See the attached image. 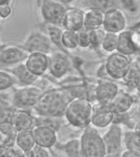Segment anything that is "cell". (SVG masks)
I'll list each match as a JSON object with an SVG mask.
<instances>
[{
	"mask_svg": "<svg viewBox=\"0 0 140 157\" xmlns=\"http://www.w3.org/2000/svg\"><path fill=\"white\" fill-rule=\"evenodd\" d=\"M134 88L138 91V92H139L140 93V77L138 78V80L136 81V83H135Z\"/></svg>",
	"mask_w": 140,
	"mask_h": 157,
	"instance_id": "cell-42",
	"label": "cell"
},
{
	"mask_svg": "<svg viewBox=\"0 0 140 157\" xmlns=\"http://www.w3.org/2000/svg\"><path fill=\"white\" fill-rule=\"evenodd\" d=\"M63 30L64 29H62V27L60 25L46 24V34L49 36V39L51 40L52 45L56 46L61 52L67 53V52L64 49L62 44H61V36H62Z\"/></svg>",
	"mask_w": 140,
	"mask_h": 157,
	"instance_id": "cell-25",
	"label": "cell"
},
{
	"mask_svg": "<svg viewBox=\"0 0 140 157\" xmlns=\"http://www.w3.org/2000/svg\"><path fill=\"white\" fill-rule=\"evenodd\" d=\"M118 44V34L107 33L101 44L100 48L107 53L111 54L116 52Z\"/></svg>",
	"mask_w": 140,
	"mask_h": 157,
	"instance_id": "cell-28",
	"label": "cell"
},
{
	"mask_svg": "<svg viewBox=\"0 0 140 157\" xmlns=\"http://www.w3.org/2000/svg\"><path fill=\"white\" fill-rule=\"evenodd\" d=\"M57 149L64 154V157H83L79 138H72L57 146Z\"/></svg>",
	"mask_w": 140,
	"mask_h": 157,
	"instance_id": "cell-24",
	"label": "cell"
},
{
	"mask_svg": "<svg viewBox=\"0 0 140 157\" xmlns=\"http://www.w3.org/2000/svg\"><path fill=\"white\" fill-rule=\"evenodd\" d=\"M121 153H112V154H107L104 157H120Z\"/></svg>",
	"mask_w": 140,
	"mask_h": 157,
	"instance_id": "cell-43",
	"label": "cell"
},
{
	"mask_svg": "<svg viewBox=\"0 0 140 157\" xmlns=\"http://www.w3.org/2000/svg\"><path fill=\"white\" fill-rule=\"evenodd\" d=\"M40 14L46 24L61 25L62 18L66 7L57 0H42Z\"/></svg>",
	"mask_w": 140,
	"mask_h": 157,
	"instance_id": "cell-8",
	"label": "cell"
},
{
	"mask_svg": "<svg viewBox=\"0 0 140 157\" xmlns=\"http://www.w3.org/2000/svg\"><path fill=\"white\" fill-rule=\"evenodd\" d=\"M17 108H15L12 105H7L5 103L0 104V123L11 121L12 122V116L14 111Z\"/></svg>",
	"mask_w": 140,
	"mask_h": 157,
	"instance_id": "cell-33",
	"label": "cell"
},
{
	"mask_svg": "<svg viewBox=\"0 0 140 157\" xmlns=\"http://www.w3.org/2000/svg\"><path fill=\"white\" fill-rule=\"evenodd\" d=\"M6 157H27V154L15 144L14 146L7 147Z\"/></svg>",
	"mask_w": 140,
	"mask_h": 157,
	"instance_id": "cell-36",
	"label": "cell"
},
{
	"mask_svg": "<svg viewBox=\"0 0 140 157\" xmlns=\"http://www.w3.org/2000/svg\"><path fill=\"white\" fill-rule=\"evenodd\" d=\"M78 47L82 49L91 48V35L90 30L85 29L84 27L76 32Z\"/></svg>",
	"mask_w": 140,
	"mask_h": 157,
	"instance_id": "cell-32",
	"label": "cell"
},
{
	"mask_svg": "<svg viewBox=\"0 0 140 157\" xmlns=\"http://www.w3.org/2000/svg\"><path fill=\"white\" fill-rule=\"evenodd\" d=\"M59 2H61L62 3L63 5H66V4H70L71 2H72L74 0H57Z\"/></svg>",
	"mask_w": 140,
	"mask_h": 157,
	"instance_id": "cell-44",
	"label": "cell"
},
{
	"mask_svg": "<svg viewBox=\"0 0 140 157\" xmlns=\"http://www.w3.org/2000/svg\"><path fill=\"white\" fill-rule=\"evenodd\" d=\"M17 132L11 121L0 123V143L7 147L14 146Z\"/></svg>",
	"mask_w": 140,
	"mask_h": 157,
	"instance_id": "cell-21",
	"label": "cell"
},
{
	"mask_svg": "<svg viewBox=\"0 0 140 157\" xmlns=\"http://www.w3.org/2000/svg\"><path fill=\"white\" fill-rule=\"evenodd\" d=\"M120 157H140V153L134 151L125 150L124 151L121 152Z\"/></svg>",
	"mask_w": 140,
	"mask_h": 157,
	"instance_id": "cell-39",
	"label": "cell"
},
{
	"mask_svg": "<svg viewBox=\"0 0 140 157\" xmlns=\"http://www.w3.org/2000/svg\"><path fill=\"white\" fill-rule=\"evenodd\" d=\"M130 30V40L137 54H140V25L137 24Z\"/></svg>",
	"mask_w": 140,
	"mask_h": 157,
	"instance_id": "cell-35",
	"label": "cell"
},
{
	"mask_svg": "<svg viewBox=\"0 0 140 157\" xmlns=\"http://www.w3.org/2000/svg\"><path fill=\"white\" fill-rule=\"evenodd\" d=\"M61 44L66 52L69 50H75L79 48L76 32L64 29L61 36Z\"/></svg>",
	"mask_w": 140,
	"mask_h": 157,
	"instance_id": "cell-29",
	"label": "cell"
},
{
	"mask_svg": "<svg viewBox=\"0 0 140 157\" xmlns=\"http://www.w3.org/2000/svg\"><path fill=\"white\" fill-rule=\"evenodd\" d=\"M16 145L28 155V153L36 146L32 129L17 132Z\"/></svg>",
	"mask_w": 140,
	"mask_h": 157,
	"instance_id": "cell-23",
	"label": "cell"
},
{
	"mask_svg": "<svg viewBox=\"0 0 140 157\" xmlns=\"http://www.w3.org/2000/svg\"><path fill=\"white\" fill-rule=\"evenodd\" d=\"M120 89L117 83H115L113 80L100 78L94 88L93 95L97 103L108 105Z\"/></svg>",
	"mask_w": 140,
	"mask_h": 157,
	"instance_id": "cell-12",
	"label": "cell"
},
{
	"mask_svg": "<svg viewBox=\"0 0 140 157\" xmlns=\"http://www.w3.org/2000/svg\"><path fill=\"white\" fill-rule=\"evenodd\" d=\"M24 63L34 75L39 78L49 71V55L41 52H30Z\"/></svg>",
	"mask_w": 140,
	"mask_h": 157,
	"instance_id": "cell-15",
	"label": "cell"
},
{
	"mask_svg": "<svg viewBox=\"0 0 140 157\" xmlns=\"http://www.w3.org/2000/svg\"><path fill=\"white\" fill-rule=\"evenodd\" d=\"M71 101L62 90L51 89L42 93L34 109L40 116L62 118Z\"/></svg>",
	"mask_w": 140,
	"mask_h": 157,
	"instance_id": "cell-1",
	"label": "cell"
},
{
	"mask_svg": "<svg viewBox=\"0 0 140 157\" xmlns=\"http://www.w3.org/2000/svg\"><path fill=\"white\" fill-rule=\"evenodd\" d=\"M124 147L125 150L140 153V135L133 129L125 131L124 132Z\"/></svg>",
	"mask_w": 140,
	"mask_h": 157,
	"instance_id": "cell-27",
	"label": "cell"
},
{
	"mask_svg": "<svg viewBox=\"0 0 140 157\" xmlns=\"http://www.w3.org/2000/svg\"><path fill=\"white\" fill-rule=\"evenodd\" d=\"M124 132L121 125L118 124H111L103 135L107 154L121 153L124 147Z\"/></svg>",
	"mask_w": 140,
	"mask_h": 157,
	"instance_id": "cell-9",
	"label": "cell"
},
{
	"mask_svg": "<svg viewBox=\"0 0 140 157\" xmlns=\"http://www.w3.org/2000/svg\"><path fill=\"white\" fill-rule=\"evenodd\" d=\"M132 56H125L117 52L110 54L106 59L104 66L108 78L111 80H123L130 69Z\"/></svg>",
	"mask_w": 140,
	"mask_h": 157,
	"instance_id": "cell-4",
	"label": "cell"
},
{
	"mask_svg": "<svg viewBox=\"0 0 140 157\" xmlns=\"http://www.w3.org/2000/svg\"><path fill=\"white\" fill-rule=\"evenodd\" d=\"M104 13L105 12L98 8L88 7L84 12V27L88 30L103 28Z\"/></svg>",
	"mask_w": 140,
	"mask_h": 157,
	"instance_id": "cell-19",
	"label": "cell"
},
{
	"mask_svg": "<svg viewBox=\"0 0 140 157\" xmlns=\"http://www.w3.org/2000/svg\"><path fill=\"white\" fill-rule=\"evenodd\" d=\"M106 32L103 28L94 30H90L91 35V48H99L103 39L105 36Z\"/></svg>",
	"mask_w": 140,
	"mask_h": 157,
	"instance_id": "cell-34",
	"label": "cell"
},
{
	"mask_svg": "<svg viewBox=\"0 0 140 157\" xmlns=\"http://www.w3.org/2000/svg\"><path fill=\"white\" fill-rule=\"evenodd\" d=\"M43 93L41 88L34 84L22 86L13 91L12 105L17 109L26 110V108H34Z\"/></svg>",
	"mask_w": 140,
	"mask_h": 157,
	"instance_id": "cell-5",
	"label": "cell"
},
{
	"mask_svg": "<svg viewBox=\"0 0 140 157\" xmlns=\"http://www.w3.org/2000/svg\"><path fill=\"white\" fill-rule=\"evenodd\" d=\"M93 105L85 98L71 99L66 109L64 117L66 122L76 128L84 129L91 125Z\"/></svg>",
	"mask_w": 140,
	"mask_h": 157,
	"instance_id": "cell-2",
	"label": "cell"
},
{
	"mask_svg": "<svg viewBox=\"0 0 140 157\" xmlns=\"http://www.w3.org/2000/svg\"><path fill=\"white\" fill-rule=\"evenodd\" d=\"M140 77V54H138V56L134 59H132L131 64H130V69L128 71L127 75L123 80L128 85L132 86L134 88L135 83L138 80V78Z\"/></svg>",
	"mask_w": 140,
	"mask_h": 157,
	"instance_id": "cell-26",
	"label": "cell"
},
{
	"mask_svg": "<svg viewBox=\"0 0 140 157\" xmlns=\"http://www.w3.org/2000/svg\"><path fill=\"white\" fill-rule=\"evenodd\" d=\"M90 7L98 8L103 12H107L112 8H119L120 0H88Z\"/></svg>",
	"mask_w": 140,
	"mask_h": 157,
	"instance_id": "cell-31",
	"label": "cell"
},
{
	"mask_svg": "<svg viewBox=\"0 0 140 157\" xmlns=\"http://www.w3.org/2000/svg\"><path fill=\"white\" fill-rule=\"evenodd\" d=\"M127 20L120 8H112L105 12L103 29L107 33L120 34L125 30Z\"/></svg>",
	"mask_w": 140,
	"mask_h": 157,
	"instance_id": "cell-11",
	"label": "cell"
},
{
	"mask_svg": "<svg viewBox=\"0 0 140 157\" xmlns=\"http://www.w3.org/2000/svg\"><path fill=\"white\" fill-rule=\"evenodd\" d=\"M27 157H51L49 154V150L44 149L42 147H39L38 146L33 148L28 153Z\"/></svg>",
	"mask_w": 140,
	"mask_h": 157,
	"instance_id": "cell-37",
	"label": "cell"
},
{
	"mask_svg": "<svg viewBox=\"0 0 140 157\" xmlns=\"http://www.w3.org/2000/svg\"><path fill=\"white\" fill-rule=\"evenodd\" d=\"M133 130H134L135 132H137L138 134L140 135V120H138V122L135 123Z\"/></svg>",
	"mask_w": 140,
	"mask_h": 157,
	"instance_id": "cell-41",
	"label": "cell"
},
{
	"mask_svg": "<svg viewBox=\"0 0 140 157\" xmlns=\"http://www.w3.org/2000/svg\"><path fill=\"white\" fill-rule=\"evenodd\" d=\"M138 115H140V101L139 103H138Z\"/></svg>",
	"mask_w": 140,
	"mask_h": 157,
	"instance_id": "cell-46",
	"label": "cell"
},
{
	"mask_svg": "<svg viewBox=\"0 0 140 157\" xmlns=\"http://www.w3.org/2000/svg\"><path fill=\"white\" fill-rule=\"evenodd\" d=\"M11 0H0V6L3 4H9Z\"/></svg>",
	"mask_w": 140,
	"mask_h": 157,
	"instance_id": "cell-45",
	"label": "cell"
},
{
	"mask_svg": "<svg viewBox=\"0 0 140 157\" xmlns=\"http://www.w3.org/2000/svg\"><path fill=\"white\" fill-rule=\"evenodd\" d=\"M12 12V7L9 4H3L0 6V17L2 19H7L11 16Z\"/></svg>",
	"mask_w": 140,
	"mask_h": 157,
	"instance_id": "cell-38",
	"label": "cell"
},
{
	"mask_svg": "<svg viewBox=\"0 0 140 157\" xmlns=\"http://www.w3.org/2000/svg\"><path fill=\"white\" fill-rule=\"evenodd\" d=\"M33 134L36 146L49 150L57 144V131L45 125H38L33 128Z\"/></svg>",
	"mask_w": 140,
	"mask_h": 157,
	"instance_id": "cell-13",
	"label": "cell"
},
{
	"mask_svg": "<svg viewBox=\"0 0 140 157\" xmlns=\"http://www.w3.org/2000/svg\"><path fill=\"white\" fill-rule=\"evenodd\" d=\"M116 52L125 56H133L137 54L132 42L130 40V30H124L118 34V44Z\"/></svg>",
	"mask_w": 140,
	"mask_h": 157,
	"instance_id": "cell-22",
	"label": "cell"
},
{
	"mask_svg": "<svg viewBox=\"0 0 140 157\" xmlns=\"http://www.w3.org/2000/svg\"><path fill=\"white\" fill-rule=\"evenodd\" d=\"M79 139L83 157H104L107 155L103 136L92 125L83 129Z\"/></svg>",
	"mask_w": 140,
	"mask_h": 157,
	"instance_id": "cell-3",
	"label": "cell"
},
{
	"mask_svg": "<svg viewBox=\"0 0 140 157\" xmlns=\"http://www.w3.org/2000/svg\"><path fill=\"white\" fill-rule=\"evenodd\" d=\"M61 26L66 30L79 31L84 28V12L76 8H66Z\"/></svg>",
	"mask_w": 140,
	"mask_h": 157,
	"instance_id": "cell-17",
	"label": "cell"
},
{
	"mask_svg": "<svg viewBox=\"0 0 140 157\" xmlns=\"http://www.w3.org/2000/svg\"><path fill=\"white\" fill-rule=\"evenodd\" d=\"M29 52L22 46L4 45L0 51V68L6 69L23 63Z\"/></svg>",
	"mask_w": 140,
	"mask_h": 157,
	"instance_id": "cell-7",
	"label": "cell"
},
{
	"mask_svg": "<svg viewBox=\"0 0 140 157\" xmlns=\"http://www.w3.org/2000/svg\"><path fill=\"white\" fill-rule=\"evenodd\" d=\"M4 70L9 71L10 73L12 74L17 80V82L22 84L23 86L33 85L39 78V77L34 75L26 68L24 62L13 66V67L6 68Z\"/></svg>",
	"mask_w": 140,
	"mask_h": 157,
	"instance_id": "cell-20",
	"label": "cell"
},
{
	"mask_svg": "<svg viewBox=\"0 0 140 157\" xmlns=\"http://www.w3.org/2000/svg\"><path fill=\"white\" fill-rule=\"evenodd\" d=\"M12 123L17 132L31 130L34 127V116L29 110L16 109L12 116Z\"/></svg>",
	"mask_w": 140,
	"mask_h": 157,
	"instance_id": "cell-18",
	"label": "cell"
},
{
	"mask_svg": "<svg viewBox=\"0 0 140 157\" xmlns=\"http://www.w3.org/2000/svg\"><path fill=\"white\" fill-rule=\"evenodd\" d=\"M115 114L108 105L97 103L93 105L91 116V125L96 128H106L114 122Z\"/></svg>",
	"mask_w": 140,
	"mask_h": 157,
	"instance_id": "cell-14",
	"label": "cell"
},
{
	"mask_svg": "<svg viewBox=\"0 0 140 157\" xmlns=\"http://www.w3.org/2000/svg\"><path fill=\"white\" fill-rule=\"evenodd\" d=\"M134 104V98L130 93L120 89L108 105L115 115H118L129 112L132 109Z\"/></svg>",
	"mask_w": 140,
	"mask_h": 157,
	"instance_id": "cell-16",
	"label": "cell"
},
{
	"mask_svg": "<svg viewBox=\"0 0 140 157\" xmlns=\"http://www.w3.org/2000/svg\"><path fill=\"white\" fill-rule=\"evenodd\" d=\"M17 83L12 74L4 69L0 68V92L8 90Z\"/></svg>",
	"mask_w": 140,
	"mask_h": 157,
	"instance_id": "cell-30",
	"label": "cell"
},
{
	"mask_svg": "<svg viewBox=\"0 0 140 157\" xmlns=\"http://www.w3.org/2000/svg\"><path fill=\"white\" fill-rule=\"evenodd\" d=\"M52 46L53 45L46 33L39 30L30 32L22 44V47L29 53L41 52L47 55L52 53Z\"/></svg>",
	"mask_w": 140,
	"mask_h": 157,
	"instance_id": "cell-6",
	"label": "cell"
},
{
	"mask_svg": "<svg viewBox=\"0 0 140 157\" xmlns=\"http://www.w3.org/2000/svg\"><path fill=\"white\" fill-rule=\"evenodd\" d=\"M1 20H2V18H1V17H0V21H1Z\"/></svg>",
	"mask_w": 140,
	"mask_h": 157,
	"instance_id": "cell-48",
	"label": "cell"
},
{
	"mask_svg": "<svg viewBox=\"0 0 140 157\" xmlns=\"http://www.w3.org/2000/svg\"><path fill=\"white\" fill-rule=\"evenodd\" d=\"M6 152H7V147L0 143V157H6Z\"/></svg>",
	"mask_w": 140,
	"mask_h": 157,
	"instance_id": "cell-40",
	"label": "cell"
},
{
	"mask_svg": "<svg viewBox=\"0 0 140 157\" xmlns=\"http://www.w3.org/2000/svg\"><path fill=\"white\" fill-rule=\"evenodd\" d=\"M138 25H140V22H139V23H138Z\"/></svg>",
	"mask_w": 140,
	"mask_h": 157,
	"instance_id": "cell-49",
	"label": "cell"
},
{
	"mask_svg": "<svg viewBox=\"0 0 140 157\" xmlns=\"http://www.w3.org/2000/svg\"><path fill=\"white\" fill-rule=\"evenodd\" d=\"M3 46H4V45H3V44H2V43H1V40H0V51L2 50V48H3Z\"/></svg>",
	"mask_w": 140,
	"mask_h": 157,
	"instance_id": "cell-47",
	"label": "cell"
},
{
	"mask_svg": "<svg viewBox=\"0 0 140 157\" xmlns=\"http://www.w3.org/2000/svg\"><path fill=\"white\" fill-rule=\"evenodd\" d=\"M71 67V59L66 52H54L49 55V71L53 78H63L70 71Z\"/></svg>",
	"mask_w": 140,
	"mask_h": 157,
	"instance_id": "cell-10",
	"label": "cell"
}]
</instances>
